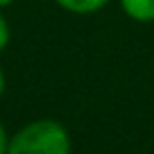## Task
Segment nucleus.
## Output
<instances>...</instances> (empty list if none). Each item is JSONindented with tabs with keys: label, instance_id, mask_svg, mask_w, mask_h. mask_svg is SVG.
I'll return each mask as SVG.
<instances>
[{
	"label": "nucleus",
	"instance_id": "f257e3e1",
	"mask_svg": "<svg viewBox=\"0 0 154 154\" xmlns=\"http://www.w3.org/2000/svg\"><path fill=\"white\" fill-rule=\"evenodd\" d=\"M70 134L52 118H38L9 136L7 154H70Z\"/></svg>",
	"mask_w": 154,
	"mask_h": 154
},
{
	"label": "nucleus",
	"instance_id": "7ed1b4c3",
	"mask_svg": "<svg viewBox=\"0 0 154 154\" xmlns=\"http://www.w3.org/2000/svg\"><path fill=\"white\" fill-rule=\"evenodd\" d=\"M63 11H70V14H79V16H88L95 14V11L104 9L111 0H54Z\"/></svg>",
	"mask_w": 154,
	"mask_h": 154
},
{
	"label": "nucleus",
	"instance_id": "20e7f679",
	"mask_svg": "<svg viewBox=\"0 0 154 154\" xmlns=\"http://www.w3.org/2000/svg\"><path fill=\"white\" fill-rule=\"evenodd\" d=\"M9 38H11V29H9V23H7V18L2 16V11H0V52L9 45Z\"/></svg>",
	"mask_w": 154,
	"mask_h": 154
},
{
	"label": "nucleus",
	"instance_id": "39448f33",
	"mask_svg": "<svg viewBox=\"0 0 154 154\" xmlns=\"http://www.w3.org/2000/svg\"><path fill=\"white\" fill-rule=\"evenodd\" d=\"M7 149H9V134H7L5 125L0 122V154H7Z\"/></svg>",
	"mask_w": 154,
	"mask_h": 154
},
{
	"label": "nucleus",
	"instance_id": "0eeeda50",
	"mask_svg": "<svg viewBox=\"0 0 154 154\" xmlns=\"http://www.w3.org/2000/svg\"><path fill=\"white\" fill-rule=\"evenodd\" d=\"M16 0H0V9H5V7H9V5H14Z\"/></svg>",
	"mask_w": 154,
	"mask_h": 154
},
{
	"label": "nucleus",
	"instance_id": "f03ea898",
	"mask_svg": "<svg viewBox=\"0 0 154 154\" xmlns=\"http://www.w3.org/2000/svg\"><path fill=\"white\" fill-rule=\"evenodd\" d=\"M127 18L136 23H154V0H118Z\"/></svg>",
	"mask_w": 154,
	"mask_h": 154
},
{
	"label": "nucleus",
	"instance_id": "423d86ee",
	"mask_svg": "<svg viewBox=\"0 0 154 154\" xmlns=\"http://www.w3.org/2000/svg\"><path fill=\"white\" fill-rule=\"evenodd\" d=\"M5 88H7V77H5L2 66H0V100H2V95H5Z\"/></svg>",
	"mask_w": 154,
	"mask_h": 154
}]
</instances>
